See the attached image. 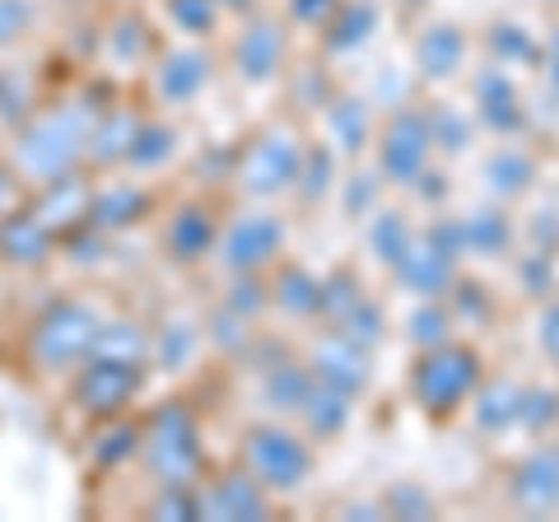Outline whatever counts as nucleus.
Here are the masks:
<instances>
[{
    "mask_svg": "<svg viewBox=\"0 0 559 522\" xmlns=\"http://www.w3.org/2000/svg\"><path fill=\"white\" fill-rule=\"evenodd\" d=\"M280 252H285V224L271 211H238L219 229V242H215V261L229 275L266 271L280 261Z\"/></svg>",
    "mask_w": 559,
    "mask_h": 522,
    "instance_id": "obj_7",
    "label": "nucleus"
},
{
    "mask_svg": "<svg viewBox=\"0 0 559 522\" xmlns=\"http://www.w3.org/2000/svg\"><path fill=\"white\" fill-rule=\"evenodd\" d=\"M150 191L140 182H108L94 191V205H90V224L103 234H121L131 229V224H140L150 215Z\"/></svg>",
    "mask_w": 559,
    "mask_h": 522,
    "instance_id": "obj_18",
    "label": "nucleus"
},
{
    "mask_svg": "<svg viewBox=\"0 0 559 522\" xmlns=\"http://www.w3.org/2000/svg\"><path fill=\"white\" fill-rule=\"evenodd\" d=\"M159 242H164L168 261H178V266H197V261H205L210 252H215L219 220H215V211H210L205 201H182V205H173L168 211Z\"/></svg>",
    "mask_w": 559,
    "mask_h": 522,
    "instance_id": "obj_11",
    "label": "nucleus"
},
{
    "mask_svg": "<svg viewBox=\"0 0 559 522\" xmlns=\"http://www.w3.org/2000/svg\"><path fill=\"white\" fill-rule=\"evenodd\" d=\"M326 121H331V135H336V145L345 154L364 150V141H369V112H364V103H349V98H336L326 108Z\"/></svg>",
    "mask_w": 559,
    "mask_h": 522,
    "instance_id": "obj_29",
    "label": "nucleus"
},
{
    "mask_svg": "<svg viewBox=\"0 0 559 522\" xmlns=\"http://www.w3.org/2000/svg\"><path fill=\"white\" fill-rule=\"evenodd\" d=\"M103 312L90 304V299H61L51 304L43 318H33L28 336H24V359L33 373L43 378H61L70 369H80L90 359L94 341L103 332Z\"/></svg>",
    "mask_w": 559,
    "mask_h": 522,
    "instance_id": "obj_2",
    "label": "nucleus"
},
{
    "mask_svg": "<svg viewBox=\"0 0 559 522\" xmlns=\"http://www.w3.org/2000/svg\"><path fill=\"white\" fill-rule=\"evenodd\" d=\"M57 257V234L47 229L24 205V211H10L0 220V261L14 271H43L47 261Z\"/></svg>",
    "mask_w": 559,
    "mask_h": 522,
    "instance_id": "obj_14",
    "label": "nucleus"
},
{
    "mask_svg": "<svg viewBox=\"0 0 559 522\" xmlns=\"http://www.w3.org/2000/svg\"><path fill=\"white\" fill-rule=\"evenodd\" d=\"M312 369L308 364H266V373H261V402H266L271 411L289 415V411H304L308 392H312Z\"/></svg>",
    "mask_w": 559,
    "mask_h": 522,
    "instance_id": "obj_19",
    "label": "nucleus"
},
{
    "mask_svg": "<svg viewBox=\"0 0 559 522\" xmlns=\"http://www.w3.org/2000/svg\"><path fill=\"white\" fill-rule=\"evenodd\" d=\"M90 355H98V359H127V364H150L154 359V336L140 322H131V318H112V322H103V332H98Z\"/></svg>",
    "mask_w": 559,
    "mask_h": 522,
    "instance_id": "obj_20",
    "label": "nucleus"
},
{
    "mask_svg": "<svg viewBox=\"0 0 559 522\" xmlns=\"http://www.w3.org/2000/svg\"><path fill=\"white\" fill-rule=\"evenodd\" d=\"M294 187L304 191V201L326 197V187H331V154L326 150H308L304 168H299V182H294Z\"/></svg>",
    "mask_w": 559,
    "mask_h": 522,
    "instance_id": "obj_36",
    "label": "nucleus"
},
{
    "mask_svg": "<svg viewBox=\"0 0 559 522\" xmlns=\"http://www.w3.org/2000/svg\"><path fill=\"white\" fill-rule=\"evenodd\" d=\"M197 495H201V518H210V522H261V518H271V490L242 462L234 466V472L205 481Z\"/></svg>",
    "mask_w": 559,
    "mask_h": 522,
    "instance_id": "obj_9",
    "label": "nucleus"
},
{
    "mask_svg": "<svg viewBox=\"0 0 559 522\" xmlns=\"http://www.w3.org/2000/svg\"><path fill=\"white\" fill-rule=\"evenodd\" d=\"M219 304H229L234 312H242V318H257V312L271 304V289L261 285V271H248V275H234Z\"/></svg>",
    "mask_w": 559,
    "mask_h": 522,
    "instance_id": "obj_34",
    "label": "nucleus"
},
{
    "mask_svg": "<svg viewBox=\"0 0 559 522\" xmlns=\"http://www.w3.org/2000/svg\"><path fill=\"white\" fill-rule=\"evenodd\" d=\"M168 24L187 38H210L219 24V0H164Z\"/></svg>",
    "mask_w": 559,
    "mask_h": 522,
    "instance_id": "obj_30",
    "label": "nucleus"
},
{
    "mask_svg": "<svg viewBox=\"0 0 559 522\" xmlns=\"http://www.w3.org/2000/svg\"><path fill=\"white\" fill-rule=\"evenodd\" d=\"M140 466L154 485H197L205 472L197 415L182 402H164L150 411L145 439H140Z\"/></svg>",
    "mask_w": 559,
    "mask_h": 522,
    "instance_id": "obj_3",
    "label": "nucleus"
},
{
    "mask_svg": "<svg viewBox=\"0 0 559 522\" xmlns=\"http://www.w3.org/2000/svg\"><path fill=\"white\" fill-rule=\"evenodd\" d=\"M411 327H415V341H433V345L443 341V318H439V312H419Z\"/></svg>",
    "mask_w": 559,
    "mask_h": 522,
    "instance_id": "obj_40",
    "label": "nucleus"
},
{
    "mask_svg": "<svg viewBox=\"0 0 559 522\" xmlns=\"http://www.w3.org/2000/svg\"><path fill=\"white\" fill-rule=\"evenodd\" d=\"M271 304H280V312H289V318H312V312H322V281H312L304 266H280Z\"/></svg>",
    "mask_w": 559,
    "mask_h": 522,
    "instance_id": "obj_21",
    "label": "nucleus"
},
{
    "mask_svg": "<svg viewBox=\"0 0 559 522\" xmlns=\"http://www.w3.org/2000/svg\"><path fill=\"white\" fill-rule=\"evenodd\" d=\"M98 112L103 108L94 98H57L47 108L28 112L14 127V145H10V164L20 173V182L38 191L47 182H61L70 173H80L90 164Z\"/></svg>",
    "mask_w": 559,
    "mask_h": 522,
    "instance_id": "obj_1",
    "label": "nucleus"
},
{
    "mask_svg": "<svg viewBox=\"0 0 559 522\" xmlns=\"http://www.w3.org/2000/svg\"><path fill=\"white\" fill-rule=\"evenodd\" d=\"M373 252L388 261V266H401V257L411 252V229L401 215H378L373 224Z\"/></svg>",
    "mask_w": 559,
    "mask_h": 522,
    "instance_id": "obj_35",
    "label": "nucleus"
},
{
    "mask_svg": "<svg viewBox=\"0 0 559 522\" xmlns=\"http://www.w3.org/2000/svg\"><path fill=\"white\" fill-rule=\"evenodd\" d=\"M308 369L318 382H326V388H341L355 396L364 382H369V359H364V345L355 336H322L318 345H312V359H308Z\"/></svg>",
    "mask_w": 559,
    "mask_h": 522,
    "instance_id": "obj_16",
    "label": "nucleus"
},
{
    "mask_svg": "<svg viewBox=\"0 0 559 522\" xmlns=\"http://www.w3.org/2000/svg\"><path fill=\"white\" fill-rule=\"evenodd\" d=\"M476 388V355L457 351V345H433V351L415 364V396L419 406L443 415L457 402H466V392Z\"/></svg>",
    "mask_w": 559,
    "mask_h": 522,
    "instance_id": "obj_8",
    "label": "nucleus"
},
{
    "mask_svg": "<svg viewBox=\"0 0 559 522\" xmlns=\"http://www.w3.org/2000/svg\"><path fill=\"white\" fill-rule=\"evenodd\" d=\"M210 75H215L210 51L173 47V51H159V61H154L150 94H154V103H164V108H187V103L210 84Z\"/></svg>",
    "mask_w": 559,
    "mask_h": 522,
    "instance_id": "obj_10",
    "label": "nucleus"
},
{
    "mask_svg": "<svg viewBox=\"0 0 559 522\" xmlns=\"http://www.w3.org/2000/svg\"><path fill=\"white\" fill-rule=\"evenodd\" d=\"M140 388H145V364L90 355L75 369V382H70V402L90 415V420H117V415L140 396Z\"/></svg>",
    "mask_w": 559,
    "mask_h": 522,
    "instance_id": "obj_6",
    "label": "nucleus"
},
{
    "mask_svg": "<svg viewBox=\"0 0 559 522\" xmlns=\"http://www.w3.org/2000/svg\"><path fill=\"white\" fill-rule=\"evenodd\" d=\"M304 145L289 127H266L261 135H252L248 150L234 154V173L229 182L238 187V197H252V201H271L280 191H289L299 182V168H304Z\"/></svg>",
    "mask_w": 559,
    "mask_h": 522,
    "instance_id": "obj_4",
    "label": "nucleus"
},
{
    "mask_svg": "<svg viewBox=\"0 0 559 522\" xmlns=\"http://www.w3.org/2000/svg\"><path fill=\"white\" fill-rule=\"evenodd\" d=\"M289 14H294L299 24L318 28V24H326L331 14H336V0H289Z\"/></svg>",
    "mask_w": 559,
    "mask_h": 522,
    "instance_id": "obj_38",
    "label": "nucleus"
},
{
    "mask_svg": "<svg viewBox=\"0 0 559 522\" xmlns=\"http://www.w3.org/2000/svg\"><path fill=\"white\" fill-rule=\"evenodd\" d=\"M140 127H145V112L131 108V103L103 108V112H98V127H94V141H90V168L112 173V168L127 164Z\"/></svg>",
    "mask_w": 559,
    "mask_h": 522,
    "instance_id": "obj_17",
    "label": "nucleus"
},
{
    "mask_svg": "<svg viewBox=\"0 0 559 522\" xmlns=\"http://www.w3.org/2000/svg\"><path fill=\"white\" fill-rule=\"evenodd\" d=\"M20 173H14V164H10V154H0V220H5L10 211H14V201H20Z\"/></svg>",
    "mask_w": 559,
    "mask_h": 522,
    "instance_id": "obj_39",
    "label": "nucleus"
},
{
    "mask_svg": "<svg viewBox=\"0 0 559 522\" xmlns=\"http://www.w3.org/2000/svg\"><path fill=\"white\" fill-rule=\"evenodd\" d=\"M150 518H159V522H191V518H201L197 485H159V495L150 499Z\"/></svg>",
    "mask_w": 559,
    "mask_h": 522,
    "instance_id": "obj_33",
    "label": "nucleus"
},
{
    "mask_svg": "<svg viewBox=\"0 0 559 522\" xmlns=\"http://www.w3.org/2000/svg\"><path fill=\"white\" fill-rule=\"evenodd\" d=\"M396 275L419 294H439L452 275V257L443 248H429V242H411V252L401 257Z\"/></svg>",
    "mask_w": 559,
    "mask_h": 522,
    "instance_id": "obj_22",
    "label": "nucleus"
},
{
    "mask_svg": "<svg viewBox=\"0 0 559 522\" xmlns=\"http://www.w3.org/2000/svg\"><path fill=\"white\" fill-rule=\"evenodd\" d=\"M248 322L252 318H242V312H234L229 304H219L205 318V341L215 345L219 355H242V351H248Z\"/></svg>",
    "mask_w": 559,
    "mask_h": 522,
    "instance_id": "obj_31",
    "label": "nucleus"
},
{
    "mask_svg": "<svg viewBox=\"0 0 559 522\" xmlns=\"http://www.w3.org/2000/svg\"><path fill=\"white\" fill-rule=\"evenodd\" d=\"M238 462L248 466L271 495L299 490V485L308 481V472H312L308 443L285 425H252L238 443Z\"/></svg>",
    "mask_w": 559,
    "mask_h": 522,
    "instance_id": "obj_5",
    "label": "nucleus"
},
{
    "mask_svg": "<svg viewBox=\"0 0 559 522\" xmlns=\"http://www.w3.org/2000/svg\"><path fill=\"white\" fill-rule=\"evenodd\" d=\"M429 145H433L429 117H419V112H396L392 127L382 131V173H388L392 182L419 178V168H425V159H429Z\"/></svg>",
    "mask_w": 559,
    "mask_h": 522,
    "instance_id": "obj_13",
    "label": "nucleus"
},
{
    "mask_svg": "<svg viewBox=\"0 0 559 522\" xmlns=\"http://www.w3.org/2000/svg\"><path fill=\"white\" fill-rule=\"evenodd\" d=\"M154 51V33L140 14H117L112 28H108V57L117 66H140Z\"/></svg>",
    "mask_w": 559,
    "mask_h": 522,
    "instance_id": "obj_25",
    "label": "nucleus"
},
{
    "mask_svg": "<svg viewBox=\"0 0 559 522\" xmlns=\"http://www.w3.org/2000/svg\"><path fill=\"white\" fill-rule=\"evenodd\" d=\"M280 66H285V28L280 20H248L242 33L234 38V71L238 80L248 84H266L280 75Z\"/></svg>",
    "mask_w": 559,
    "mask_h": 522,
    "instance_id": "obj_12",
    "label": "nucleus"
},
{
    "mask_svg": "<svg viewBox=\"0 0 559 522\" xmlns=\"http://www.w3.org/2000/svg\"><path fill=\"white\" fill-rule=\"evenodd\" d=\"M205 332V327H201ZM201 332L191 322H168L159 336H154V359L150 364H159L164 373H178L191 364V355H197V345H201Z\"/></svg>",
    "mask_w": 559,
    "mask_h": 522,
    "instance_id": "obj_27",
    "label": "nucleus"
},
{
    "mask_svg": "<svg viewBox=\"0 0 559 522\" xmlns=\"http://www.w3.org/2000/svg\"><path fill=\"white\" fill-rule=\"evenodd\" d=\"M322 28H326V47H331V51L359 47L364 33L373 28V10H369V5H336V14H331Z\"/></svg>",
    "mask_w": 559,
    "mask_h": 522,
    "instance_id": "obj_32",
    "label": "nucleus"
},
{
    "mask_svg": "<svg viewBox=\"0 0 559 522\" xmlns=\"http://www.w3.org/2000/svg\"><path fill=\"white\" fill-rule=\"evenodd\" d=\"M457 61H462L457 28H429L425 38H419V66H425V75L443 80V75L457 71Z\"/></svg>",
    "mask_w": 559,
    "mask_h": 522,
    "instance_id": "obj_28",
    "label": "nucleus"
},
{
    "mask_svg": "<svg viewBox=\"0 0 559 522\" xmlns=\"http://www.w3.org/2000/svg\"><path fill=\"white\" fill-rule=\"evenodd\" d=\"M248 5H252V0H219V10H238V14L248 10Z\"/></svg>",
    "mask_w": 559,
    "mask_h": 522,
    "instance_id": "obj_41",
    "label": "nucleus"
},
{
    "mask_svg": "<svg viewBox=\"0 0 559 522\" xmlns=\"http://www.w3.org/2000/svg\"><path fill=\"white\" fill-rule=\"evenodd\" d=\"M140 439H145V425H131V420H108V429L94 434V462L98 466H121L140 458Z\"/></svg>",
    "mask_w": 559,
    "mask_h": 522,
    "instance_id": "obj_26",
    "label": "nucleus"
},
{
    "mask_svg": "<svg viewBox=\"0 0 559 522\" xmlns=\"http://www.w3.org/2000/svg\"><path fill=\"white\" fill-rule=\"evenodd\" d=\"M178 127H168V121H154V117H145V127H140V135H135V145H131V159H127V168H135V173H154V168H164V164H173V154H178Z\"/></svg>",
    "mask_w": 559,
    "mask_h": 522,
    "instance_id": "obj_23",
    "label": "nucleus"
},
{
    "mask_svg": "<svg viewBox=\"0 0 559 522\" xmlns=\"http://www.w3.org/2000/svg\"><path fill=\"white\" fill-rule=\"evenodd\" d=\"M90 205H94V182H84L80 173H70L61 182L38 187V197H33L28 211L57 238H66V234H75L80 224H90Z\"/></svg>",
    "mask_w": 559,
    "mask_h": 522,
    "instance_id": "obj_15",
    "label": "nucleus"
},
{
    "mask_svg": "<svg viewBox=\"0 0 559 522\" xmlns=\"http://www.w3.org/2000/svg\"><path fill=\"white\" fill-rule=\"evenodd\" d=\"M304 425L308 434H318V439H331L345 420H349V392L341 388H326V382H312V392H308V402H304Z\"/></svg>",
    "mask_w": 559,
    "mask_h": 522,
    "instance_id": "obj_24",
    "label": "nucleus"
},
{
    "mask_svg": "<svg viewBox=\"0 0 559 522\" xmlns=\"http://www.w3.org/2000/svg\"><path fill=\"white\" fill-rule=\"evenodd\" d=\"M33 24V0H0V51L14 47Z\"/></svg>",
    "mask_w": 559,
    "mask_h": 522,
    "instance_id": "obj_37",
    "label": "nucleus"
}]
</instances>
